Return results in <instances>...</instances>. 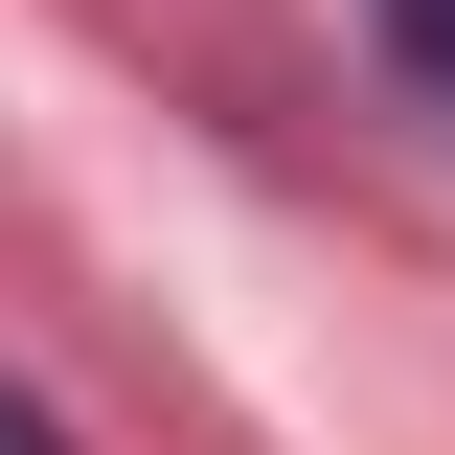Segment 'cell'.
I'll list each match as a JSON object with an SVG mask.
<instances>
[{"label": "cell", "mask_w": 455, "mask_h": 455, "mask_svg": "<svg viewBox=\"0 0 455 455\" xmlns=\"http://www.w3.org/2000/svg\"><path fill=\"white\" fill-rule=\"evenodd\" d=\"M364 23H387V68H410V92H455V0H364Z\"/></svg>", "instance_id": "obj_1"}, {"label": "cell", "mask_w": 455, "mask_h": 455, "mask_svg": "<svg viewBox=\"0 0 455 455\" xmlns=\"http://www.w3.org/2000/svg\"><path fill=\"white\" fill-rule=\"evenodd\" d=\"M0 455H68V433H46V410H23V387H0Z\"/></svg>", "instance_id": "obj_2"}]
</instances>
